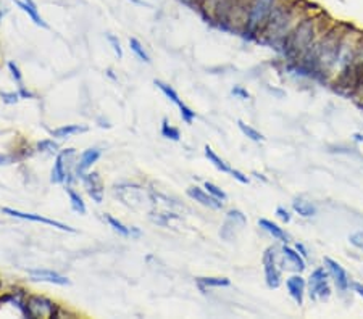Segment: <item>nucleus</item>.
<instances>
[{
  "mask_svg": "<svg viewBox=\"0 0 363 319\" xmlns=\"http://www.w3.org/2000/svg\"><path fill=\"white\" fill-rule=\"evenodd\" d=\"M310 13L311 10L309 8V5L302 0H281L257 40L275 49H281L286 37L292 33V29Z\"/></svg>",
  "mask_w": 363,
  "mask_h": 319,
  "instance_id": "1",
  "label": "nucleus"
},
{
  "mask_svg": "<svg viewBox=\"0 0 363 319\" xmlns=\"http://www.w3.org/2000/svg\"><path fill=\"white\" fill-rule=\"evenodd\" d=\"M325 15L321 12L318 13H310L292 29V33L287 35L284 44L281 47V52L289 62H294L295 65L305 57V53L313 47L315 42L321 37V34L326 31L331 24L326 26Z\"/></svg>",
  "mask_w": 363,
  "mask_h": 319,
  "instance_id": "2",
  "label": "nucleus"
},
{
  "mask_svg": "<svg viewBox=\"0 0 363 319\" xmlns=\"http://www.w3.org/2000/svg\"><path fill=\"white\" fill-rule=\"evenodd\" d=\"M281 0H250L249 13H247L245 28L242 35L247 39H259L261 29L265 28L266 21L271 17L273 10L276 8Z\"/></svg>",
  "mask_w": 363,
  "mask_h": 319,
  "instance_id": "3",
  "label": "nucleus"
},
{
  "mask_svg": "<svg viewBox=\"0 0 363 319\" xmlns=\"http://www.w3.org/2000/svg\"><path fill=\"white\" fill-rule=\"evenodd\" d=\"M265 282L270 288H278L282 284V269H284V256L279 245H271L263 253Z\"/></svg>",
  "mask_w": 363,
  "mask_h": 319,
  "instance_id": "4",
  "label": "nucleus"
},
{
  "mask_svg": "<svg viewBox=\"0 0 363 319\" xmlns=\"http://www.w3.org/2000/svg\"><path fill=\"white\" fill-rule=\"evenodd\" d=\"M58 303L39 293L26 295V318L29 319H52L57 318Z\"/></svg>",
  "mask_w": 363,
  "mask_h": 319,
  "instance_id": "5",
  "label": "nucleus"
},
{
  "mask_svg": "<svg viewBox=\"0 0 363 319\" xmlns=\"http://www.w3.org/2000/svg\"><path fill=\"white\" fill-rule=\"evenodd\" d=\"M307 287H309V295L311 300H328L331 295V287H329V272L325 266L316 268L311 272L309 281H307Z\"/></svg>",
  "mask_w": 363,
  "mask_h": 319,
  "instance_id": "6",
  "label": "nucleus"
},
{
  "mask_svg": "<svg viewBox=\"0 0 363 319\" xmlns=\"http://www.w3.org/2000/svg\"><path fill=\"white\" fill-rule=\"evenodd\" d=\"M245 224H247V218H245L244 213H242L241 210H236V208L229 210L228 213H226V219L220 229L221 239L226 240V242L236 240V237L239 235V232L244 229Z\"/></svg>",
  "mask_w": 363,
  "mask_h": 319,
  "instance_id": "7",
  "label": "nucleus"
},
{
  "mask_svg": "<svg viewBox=\"0 0 363 319\" xmlns=\"http://www.w3.org/2000/svg\"><path fill=\"white\" fill-rule=\"evenodd\" d=\"M2 213H3V215H7V216H12V218H19V219H28V221H34V222H42V224L57 227V229L65 231V232H76V229H74V227H71V226L63 224V222L55 221V219H50V218H45V216L36 215V213H24V211H19V210L8 208V206H5V208H2Z\"/></svg>",
  "mask_w": 363,
  "mask_h": 319,
  "instance_id": "8",
  "label": "nucleus"
},
{
  "mask_svg": "<svg viewBox=\"0 0 363 319\" xmlns=\"http://www.w3.org/2000/svg\"><path fill=\"white\" fill-rule=\"evenodd\" d=\"M81 181H83L84 184V189L87 192V195L92 199L95 203H102L104 201V182H102V177H100L99 173H95V171H87L83 177H81Z\"/></svg>",
  "mask_w": 363,
  "mask_h": 319,
  "instance_id": "9",
  "label": "nucleus"
},
{
  "mask_svg": "<svg viewBox=\"0 0 363 319\" xmlns=\"http://www.w3.org/2000/svg\"><path fill=\"white\" fill-rule=\"evenodd\" d=\"M325 268L328 269V272H329V276L334 279L337 290H341V292L349 290L350 279H349V276H347L346 269L339 265V263H337L336 260H332V258H329V256H325Z\"/></svg>",
  "mask_w": 363,
  "mask_h": 319,
  "instance_id": "10",
  "label": "nucleus"
},
{
  "mask_svg": "<svg viewBox=\"0 0 363 319\" xmlns=\"http://www.w3.org/2000/svg\"><path fill=\"white\" fill-rule=\"evenodd\" d=\"M188 195L194 201H197V203H200L202 206H207V208H211V210H223L225 208V201L215 199V197L210 195L204 187L190 185L188 189Z\"/></svg>",
  "mask_w": 363,
  "mask_h": 319,
  "instance_id": "11",
  "label": "nucleus"
},
{
  "mask_svg": "<svg viewBox=\"0 0 363 319\" xmlns=\"http://www.w3.org/2000/svg\"><path fill=\"white\" fill-rule=\"evenodd\" d=\"M102 156V150L97 149V147H90V149H86L83 153L78 156V161H76V176L78 179H81L87 171L92 168V166L97 163L99 158Z\"/></svg>",
  "mask_w": 363,
  "mask_h": 319,
  "instance_id": "12",
  "label": "nucleus"
},
{
  "mask_svg": "<svg viewBox=\"0 0 363 319\" xmlns=\"http://www.w3.org/2000/svg\"><path fill=\"white\" fill-rule=\"evenodd\" d=\"M29 276H31V279L36 281V282H49V284H55V285H69L68 277L62 276L57 271L45 269V268L31 269L29 271Z\"/></svg>",
  "mask_w": 363,
  "mask_h": 319,
  "instance_id": "13",
  "label": "nucleus"
},
{
  "mask_svg": "<svg viewBox=\"0 0 363 319\" xmlns=\"http://www.w3.org/2000/svg\"><path fill=\"white\" fill-rule=\"evenodd\" d=\"M286 288L289 292L291 298L294 300L297 305H304V297H305V288H307V282L304 277L299 274H294L286 279Z\"/></svg>",
  "mask_w": 363,
  "mask_h": 319,
  "instance_id": "14",
  "label": "nucleus"
},
{
  "mask_svg": "<svg viewBox=\"0 0 363 319\" xmlns=\"http://www.w3.org/2000/svg\"><path fill=\"white\" fill-rule=\"evenodd\" d=\"M281 252H282V256H284V269L287 265V268H292V269L297 272L305 271V268H307L305 258L295 250V247H289L284 244L281 247Z\"/></svg>",
  "mask_w": 363,
  "mask_h": 319,
  "instance_id": "15",
  "label": "nucleus"
},
{
  "mask_svg": "<svg viewBox=\"0 0 363 319\" xmlns=\"http://www.w3.org/2000/svg\"><path fill=\"white\" fill-rule=\"evenodd\" d=\"M89 128L84 124H67V126H60L57 129H52L50 131V135H52L53 139H68L71 137V135H76V134H83V133H87Z\"/></svg>",
  "mask_w": 363,
  "mask_h": 319,
  "instance_id": "16",
  "label": "nucleus"
},
{
  "mask_svg": "<svg viewBox=\"0 0 363 319\" xmlns=\"http://www.w3.org/2000/svg\"><path fill=\"white\" fill-rule=\"evenodd\" d=\"M13 3L17 5L18 8H21L23 12L29 17V19H31V21L36 24V26L44 28V29H49V24L44 21L42 17H40L37 5H36V7H34V5H28L26 2H24V0H13Z\"/></svg>",
  "mask_w": 363,
  "mask_h": 319,
  "instance_id": "17",
  "label": "nucleus"
},
{
  "mask_svg": "<svg viewBox=\"0 0 363 319\" xmlns=\"http://www.w3.org/2000/svg\"><path fill=\"white\" fill-rule=\"evenodd\" d=\"M259 226H260V229H263L265 232H268V234L273 237V239L279 240L281 244H287V240H289V235L286 234L284 229H282V227H279L278 224H275L273 221L261 218V219H259Z\"/></svg>",
  "mask_w": 363,
  "mask_h": 319,
  "instance_id": "18",
  "label": "nucleus"
},
{
  "mask_svg": "<svg viewBox=\"0 0 363 319\" xmlns=\"http://www.w3.org/2000/svg\"><path fill=\"white\" fill-rule=\"evenodd\" d=\"M204 153H205V158L208 160L218 171H221V173H228V174L231 173V169H233V168H229V165L226 163L223 158H220V156L216 155V151L211 149L210 145L204 147Z\"/></svg>",
  "mask_w": 363,
  "mask_h": 319,
  "instance_id": "19",
  "label": "nucleus"
},
{
  "mask_svg": "<svg viewBox=\"0 0 363 319\" xmlns=\"http://www.w3.org/2000/svg\"><path fill=\"white\" fill-rule=\"evenodd\" d=\"M50 181L53 182V184H65L67 182V171H65V165H63V160L60 153L55 155V163H53V168L50 171Z\"/></svg>",
  "mask_w": 363,
  "mask_h": 319,
  "instance_id": "20",
  "label": "nucleus"
},
{
  "mask_svg": "<svg viewBox=\"0 0 363 319\" xmlns=\"http://www.w3.org/2000/svg\"><path fill=\"white\" fill-rule=\"evenodd\" d=\"M65 190H67V195L69 199V205H71L73 211L79 213V215H86V213H87V208H86V203H84L83 197L79 195V192L74 190L73 185H67V187H65Z\"/></svg>",
  "mask_w": 363,
  "mask_h": 319,
  "instance_id": "21",
  "label": "nucleus"
},
{
  "mask_svg": "<svg viewBox=\"0 0 363 319\" xmlns=\"http://www.w3.org/2000/svg\"><path fill=\"white\" fill-rule=\"evenodd\" d=\"M292 210L302 218H311L316 215V206L304 199H295L292 201Z\"/></svg>",
  "mask_w": 363,
  "mask_h": 319,
  "instance_id": "22",
  "label": "nucleus"
},
{
  "mask_svg": "<svg viewBox=\"0 0 363 319\" xmlns=\"http://www.w3.org/2000/svg\"><path fill=\"white\" fill-rule=\"evenodd\" d=\"M220 2L221 0H199V5H197L199 13L207 19V21L211 23L213 21L215 12H216V8H218Z\"/></svg>",
  "mask_w": 363,
  "mask_h": 319,
  "instance_id": "23",
  "label": "nucleus"
},
{
  "mask_svg": "<svg viewBox=\"0 0 363 319\" xmlns=\"http://www.w3.org/2000/svg\"><path fill=\"white\" fill-rule=\"evenodd\" d=\"M34 150L44 155H57L60 151V145L55 139H42L34 144Z\"/></svg>",
  "mask_w": 363,
  "mask_h": 319,
  "instance_id": "24",
  "label": "nucleus"
},
{
  "mask_svg": "<svg viewBox=\"0 0 363 319\" xmlns=\"http://www.w3.org/2000/svg\"><path fill=\"white\" fill-rule=\"evenodd\" d=\"M197 285L205 292L210 287H229L231 281L226 277H197Z\"/></svg>",
  "mask_w": 363,
  "mask_h": 319,
  "instance_id": "25",
  "label": "nucleus"
},
{
  "mask_svg": "<svg viewBox=\"0 0 363 319\" xmlns=\"http://www.w3.org/2000/svg\"><path fill=\"white\" fill-rule=\"evenodd\" d=\"M154 84L157 85V87L161 90V92H163L165 97L168 99V100H171V102H173L174 105H179L181 102H183V100L179 99L178 92H176V90H174L173 87H171L170 84H166V83H163V81H160V79H155V81H154Z\"/></svg>",
  "mask_w": 363,
  "mask_h": 319,
  "instance_id": "26",
  "label": "nucleus"
},
{
  "mask_svg": "<svg viewBox=\"0 0 363 319\" xmlns=\"http://www.w3.org/2000/svg\"><path fill=\"white\" fill-rule=\"evenodd\" d=\"M104 219L107 221V222H108V226L112 227V229H113L115 232H118L120 235H123V237H131V227L124 226L123 222L117 219V218H113L112 215H107V213H105V215H104Z\"/></svg>",
  "mask_w": 363,
  "mask_h": 319,
  "instance_id": "27",
  "label": "nucleus"
},
{
  "mask_svg": "<svg viewBox=\"0 0 363 319\" xmlns=\"http://www.w3.org/2000/svg\"><path fill=\"white\" fill-rule=\"evenodd\" d=\"M129 49L133 50L134 55H136V57H138V58L140 60V62H144V63H150V57H149L147 50L144 49V45L140 44V40H139V39L131 37V39H129Z\"/></svg>",
  "mask_w": 363,
  "mask_h": 319,
  "instance_id": "28",
  "label": "nucleus"
},
{
  "mask_svg": "<svg viewBox=\"0 0 363 319\" xmlns=\"http://www.w3.org/2000/svg\"><path fill=\"white\" fill-rule=\"evenodd\" d=\"M238 126H239V129H241V133L245 135V137H249L250 140H254V142H261L265 137H263V134L260 133V131H257L254 126H250V124H245L244 121L242 119H239L238 121Z\"/></svg>",
  "mask_w": 363,
  "mask_h": 319,
  "instance_id": "29",
  "label": "nucleus"
},
{
  "mask_svg": "<svg viewBox=\"0 0 363 319\" xmlns=\"http://www.w3.org/2000/svg\"><path fill=\"white\" fill-rule=\"evenodd\" d=\"M160 133H161V135H163L165 139H170V140H174V142H178V140L181 139L179 129H178V128H174V126H171L166 118H165L163 121H161V129H160Z\"/></svg>",
  "mask_w": 363,
  "mask_h": 319,
  "instance_id": "30",
  "label": "nucleus"
},
{
  "mask_svg": "<svg viewBox=\"0 0 363 319\" xmlns=\"http://www.w3.org/2000/svg\"><path fill=\"white\" fill-rule=\"evenodd\" d=\"M204 189L208 192L210 195H213L215 199H218V200H221V201H226L228 200V195H226V192L221 189V187H218L216 184H213V182H204Z\"/></svg>",
  "mask_w": 363,
  "mask_h": 319,
  "instance_id": "31",
  "label": "nucleus"
},
{
  "mask_svg": "<svg viewBox=\"0 0 363 319\" xmlns=\"http://www.w3.org/2000/svg\"><path fill=\"white\" fill-rule=\"evenodd\" d=\"M178 108H179V115H181V118H183L184 123L186 124H192L194 119H195V111L192 108H189V106L186 105L184 102H181L178 105Z\"/></svg>",
  "mask_w": 363,
  "mask_h": 319,
  "instance_id": "32",
  "label": "nucleus"
},
{
  "mask_svg": "<svg viewBox=\"0 0 363 319\" xmlns=\"http://www.w3.org/2000/svg\"><path fill=\"white\" fill-rule=\"evenodd\" d=\"M7 68H8V71H10V74H12V78L15 79V83L18 84V87L19 85H24L23 84V74H21V69H19V67L15 62H8L7 63Z\"/></svg>",
  "mask_w": 363,
  "mask_h": 319,
  "instance_id": "33",
  "label": "nucleus"
},
{
  "mask_svg": "<svg viewBox=\"0 0 363 319\" xmlns=\"http://www.w3.org/2000/svg\"><path fill=\"white\" fill-rule=\"evenodd\" d=\"M0 99H2V102L7 103V105H15V103H18L19 100H21L18 90H17V92H0Z\"/></svg>",
  "mask_w": 363,
  "mask_h": 319,
  "instance_id": "34",
  "label": "nucleus"
},
{
  "mask_svg": "<svg viewBox=\"0 0 363 319\" xmlns=\"http://www.w3.org/2000/svg\"><path fill=\"white\" fill-rule=\"evenodd\" d=\"M231 94H233L234 97H236V99H239V100H249V99H250L249 90L244 89L242 85H234V87L231 89Z\"/></svg>",
  "mask_w": 363,
  "mask_h": 319,
  "instance_id": "35",
  "label": "nucleus"
},
{
  "mask_svg": "<svg viewBox=\"0 0 363 319\" xmlns=\"http://www.w3.org/2000/svg\"><path fill=\"white\" fill-rule=\"evenodd\" d=\"M107 39H108V42L112 44V49H113V52L117 53V57H118V58L123 57V50H121V44H120V40H118L117 35L107 34Z\"/></svg>",
  "mask_w": 363,
  "mask_h": 319,
  "instance_id": "36",
  "label": "nucleus"
},
{
  "mask_svg": "<svg viewBox=\"0 0 363 319\" xmlns=\"http://www.w3.org/2000/svg\"><path fill=\"white\" fill-rule=\"evenodd\" d=\"M18 161V156L13 153H0V166H8Z\"/></svg>",
  "mask_w": 363,
  "mask_h": 319,
  "instance_id": "37",
  "label": "nucleus"
},
{
  "mask_svg": "<svg viewBox=\"0 0 363 319\" xmlns=\"http://www.w3.org/2000/svg\"><path fill=\"white\" fill-rule=\"evenodd\" d=\"M231 176H233L234 177V179L236 181H239L241 182V184H249V177H247L244 173H242V171H239V169H231V173H229Z\"/></svg>",
  "mask_w": 363,
  "mask_h": 319,
  "instance_id": "38",
  "label": "nucleus"
},
{
  "mask_svg": "<svg viewBox=\"0 0 363 319\" xmlns=\"http://www.w3.org/2000/svg\"><path fill=\"white\" fill-rule=\"evenodd\" d=\"M276 216H278L282 222H289L291 221V213L287 211L284 206H278V208H276Z\"/></svg>",
  "mask_w": 363,
  "mask_h": 319,
  "instance_id": "39",
  "label": "nucleus"
},
{
  "mask_svg": "<svg viewBox=\"0 0 363 319\" xmlns=\"http://www.w3.org/2000/svg\"><path fill=\"white\" fill-rule=\"evenodd\" d=\"M350 244L359 248H363V232H357V234L350 235Z\"/></svg>",
  "mask_w": 363,
  "mask_h": 319,
  "instance_id": "40",
  "label": "nucleus"
},
{
  "mask_svg": "<svg viewBox=\"0 0 363 319\" xmlns=\"http://www.w3.org/2000/svg\"><path fill=\"white\" fill-rule=\"evenodd\" d=\"M18 94H19V97H21V99H34V92H31L29 89H26V85H19Z\"/></svg>",
  "mask_w": 363,
  "mask_h": 319,
  "instance_id": "41",
  "label": "nucleus"
},
{
  "mask_svg": "<svg viewBox=\"0 0 363 319\" xmlns=\"http://www.w3.org/2000/svg\"><path fill=\"white\" fill-rule=\"evenodd\" d=\"M76 313H71L69 310H65V306L60 305L58 311H57V318H76Z\"/></svg>",
  "mask_w": 363,
  "mask_h": 319,
  "instance_id": "42",
  "label": "nucleus"
},
{
  "mask_svg": "<svg viewBox=\"0 0 363 319\" xmlns=\"http://www.w3.org/2000/svg\"><path fill=\"white\" fill-rule=\"evenodd\" d=\"M295 250L299 252L300 255L304 256V258L309 256V252H307V248H305V245H304V244H299V242H297V244H295Z\"/></svg>",
  "mask_w": 363,
  "mask_h": 319,
  "instance_id": "43",
  "label": "nucleus"
},
{
  "mask_svg": "<svg viewBox=\"0 0 363 319\" xmlns=\"http://www.w3.org/2000/svg\"><path fill=\"white\" fill-rule=\"evenodd\" d=\"M354 139L359 140V142H363V135L362 134H354Z\"/></svg>",
  "mask_w": 363,
  "mask_h": 319,
  "instance_id": "44",
  "label": "nucleus"
},
{
  "mask_svg": "<svg viewBox=\"0 0 363 319\" xmlns=\"http://www.w3.org/2000/svg\"><path fill=\"white\" fill-rule=\"evenodd\" d=\"M3 15H5V10H2V3H0V21H2Z\"/></svg>",
  "mask_w": 363,
  "mask_h": 319,
  "instance_id": "45",
  "label": "nucleus"
},
{
  "mask_svg": "<svg viewBox=\"0 0 363 319\" xmlns=\"http://www.w3.org/2000/svg\"><path fill=\"white\" fill-rule=\"evenodd\" d=\"M362 250H363V248H362Z\"/></svg>",
  "mask_w": 363,
  "mask_h": 319,
  "instance_id": "46",
  "label": "nucleus"
}]
</instances>
